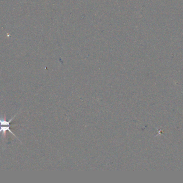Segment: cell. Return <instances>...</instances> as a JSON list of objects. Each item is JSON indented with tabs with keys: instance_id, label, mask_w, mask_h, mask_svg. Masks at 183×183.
<instances>
[{
	"instance_id": "obj_1",
	"label": "cell",
	"mask_w": 183,
	"mask_h": 183,
	"mask_svg": "<svg viewBox=\"0 0 183 183\" xmlns=\"http://www.w3.org/2000/svg\"><path fill=\"white\" fill-rule=\"evenodd\" d=\"M10 126H1L0 127V133L2 132V136H3V138L5 137L6 132H7V131H9L10 133H11V134H12L17 139H18L17 137L14 135V133L12 131H11L10 129Z\"/></svg>"
}]
</instances>
